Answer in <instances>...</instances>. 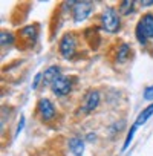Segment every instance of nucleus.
<instances>
[{
  "label": "nucleus",
  "mask_w": 153,
  "mask_h": 156,
  "mask_svg": "<svg viewBox=\"0 0 153 156\" xmlns=\"http://www.w3.org/2000/svg\"><path fill=\"white\" fill-rule=\"evenodd\" d=\"M135 34H136V40L142 46H145L148 38H153V14L151 12H147L141 17V20L136 25Z\"/></svg>",
  "instance_id": "f257e3e1"
},
{
  "label": "nucleus",
  "mask_w": 153,
  "mask_h": 156,
  "mask_svg": "<svg viewBox=\"0 0 153 156\" xmlns=\"http://www.w3.org/2000/svg\"><path fill=\"white\" fill-rule=\"evenodd\" d=\"M101 26L109 34L118 32V29L121 28L119 12L116 9H113V8H106L103 11V14H101Z\"/></svg>",
  "instance_id": "f03ea898"
},
{
  "label": "nucleus",
  "mask_w": 153,
  "mask_h": 156,
  "mask_svg": "<svg viewBox=\"0 0 153 156\" xmlns=\"http://www.w3.org/2000/svg\"><path fill=\"white\" fill-rule=\"evenodd\" d=\"M94 11V5L92 2H75L73 3V8H72V17H73V22L75 23H80L83 20H86Z\"/></svg>",
  "instance_id": "7ed1b4c3"
},
{
  "label": "nucleus",
  "mask_w": 153,
  "mask_h": 156,
  "mask_svg": "<svg viewBox=\"0 0 153 156\" xmlns=\"http://www.w3.org/2000/svg\"><path fill=\"white\" fill-rule=\"evenodd\" d=\"M58 49H60V54L64 58H72L73 54H75V51H76V40H75V37L70 32L64 34L63 38L60 40Z\"/></svg>",
  "instance_id": "20e7f679"
},
{
  "label": "nucleus",
  "mask_w": 153,
  "mask_h": 156,
  "mask_svg": "<svg viewBox=\"0 0 153 156\" xmlns=\"http://www.w3.org/2000/svg\"><path fill=\"white\" fill-rule=\"evenodd\" d=\"M51 89H52V92H54L55 95H58V97H64V95H67V94L70 92V89H72L70 78L61 73V75L57 78V80L52 83Z\"/></svg>",
  "instance_id": "39448f33"
},
{
  "label": "nucleus",
  "mask_w": 153,
  "mask_h": 156,
  "mask_svg": "<svg viewBox=\"0 0 153 156\" xmlns=\"http://www.w3.org/2000/svg\"><path fill=\"white\" fill-rule=\"evenodd\" d=\"M98 103H100V94L97 90L87 92L84 100H83V104H81V112L83 113H91L92 110H95L98 107Z\"/></svg>",
  "instance_id": "423d86ee"
},
{
  "label": "nucleus",
  "mask_w": 153,
  "mask_h": 156,
  "mask_svg": "<svg viewBox=\"0 0 153 156\" xmlns=\"http://www.w3.org/2000/svg\"><path fill=\"white\" fill-rule=\"evenodd\" d=\"M38 112L44 121H51L55 116V107H54L52 101L48 98H41L38 101Z\"/></svg>",
  "instance_id": "0eeeda50"
},
{
  "label": "nucleus",
  "mask_w": 153,
  "mask_h": 156,
  "mask_svg": "<svg viewBox=\"0 0 153 156\" xmlns=\"http://www.w3.org/2000/svg\"><path fill=\"white\" fill-rule=\"evenodd\" d=\"M60 75H61V72H60V67H58V66H51V67H48V69L43 72V84L52 86V83L57 80Z\"/></svg>",
  "instance_id": "6e6552de"
},
{
  "label": "nucleus",
  "mask_w": 153,
  "mask_h": 156,
  "mask_svg": "<svg viewBox=\"0 0 153 156\" xmlns=\"http://www.w3.org/2000/svg\"><path fill=\"white\" fill-rule=\"evenodd\" d=\"M69 150L75 156H83L84 153V141L80 136H73L69 139Z\"/></svg>",
  "instance_id": "1a4fd4ad"
},
{
  "label": "nucleus",
  "mask_w": 153,
  "mask_h": 156,
  "mask_svg": "<svg viewBox=\"0 0 153 156\" xmlns=\"http://www.w3.org/2000/svg\"><path fill=\"white\" fill-rule=\"evenodd\" d=\"M153 115V103L150 104V106H147L139 115H138V118H136V121H135V124L139 127V126H142V124H145L147 122V119L150 118Z\"/></svg>",
  "instance_id": "9d476101"
},
{
  "label": "nucleus",
  "mask_w": 153,
  "mask_h": 156,
  "mask_svg": "<svg viewBox=\"0 0 153 156\" xmlns=\"http://www.w3.org/2000/svg\"><path fill=\"white\" fill-rule=\"evenodd\" d=\"M133 6H135V2L133 0H123V2L119 3V12L123 14V16H129V14H132L133 12Z\"/></svg>",
  "instance_id": "9b49d317"
},
{
  "label": "nucleus",
  "mask_w": 153,
  "mask_h": 156,
  "mask_svg": "<svg viewBox=\"0 0 153 156\" xmlns=\"http://www.w3.org/2000/svg\"><path fill=\"white\" fill-rule=\"evenodd\" d=\"M129 52H130V48H129V44H121V48L118 49V54H116V58H118V61H119V63L126 61V60L129 58Z\"/></svg>",
  "instance_id": "f8f14e48"
},
{
  "label": "nucleus",
  "mask_w": 153,
  "mask_h": 156,
  "mask_svg": "<svg viewBox=\"0 0 153 156\" xmlns=\"http://www.w3.org/2000/svg\"><path fill=\"white\" fill-rule=\"evenodd\" d=\"M136 124H133L132 127H130V130H129V135H127V138H126V141H124V145H123V150H127V147L130 145V142H132V139H133V135H135V130H136Z\"/></svg>",
  "instance_id": "ddd939ff"
},
{
  "label": "nucleus",
  "mask_w": 153,
  "mask_h": 156,
  "mask_svg": "<svg viewBox=\"0 0 153 156\" xmlns=\"http://www.w3.org/2000/svg\"><path fill=\"white\" fill-rule=\"evenodd\" d=\"M14 41V37L11 32H2V46H9Z\"/></svg>",
  "instance_id": "4468645a"
},
{
  "label": "nucleus",
  "mask_w": 153,
  "mask_h": 156,
  "mask_svg": "<svg viewBox=\"0 0 153 156\" xmlns=\"http://www.w3.org/2000/svg\"><path fill=\"white\" fill-rule=\"evenodd\" d=\"M144 98L147 101H153V86H148L145 90H144Z\"/></svg>",
  "instance_id": "2eb2a0df"
},
{
  "label": "nucleus",
  "mask_w": 153,
  "mask_h": 156,
  "mask_svg": "<svg viewBox=\"0 0 153 156\" xmlns=\"http://www.w3.org/2000/svg\"><path fill=\"white\" fill-rule=\"evenodd\" d=\"M41 80H43V72H40V73H37V75H35V78H34V83H32V89H37Z\"/></svg>",
  "instance_id": "dca6fc26"
},
{
  "label": "nucleus",
  "mask_w": 153,
  "mask_h": 156,
  "mask_svg": "<svg viewBox=\"0 0 153 156\" xmlns=\"http://www.w3.org/2000/svg\"><path fill=\"white\" fill-rule=\"evenodd\" d=\"M23 126H25V118L22 116V118H20V126L17 127V135H19V133L22 132V129H23Z\"/></svg>",
  "instance_id": "f3484780"
},
{
  "label": "nucleus",
  "mask_w": 153,
  "mask_h": 156,
  "mask_svg": "<svg viewBox=\"0 0 153 156\" xmlns=\"http://www.w3.org/2000/svg\"><path fill=\"white\" fill-rule=\"evenodd\" d=\"M141 6H153V2H141Z\"/></svg>",
  "instance_id": "a211bd4d"
}]
</instances>
